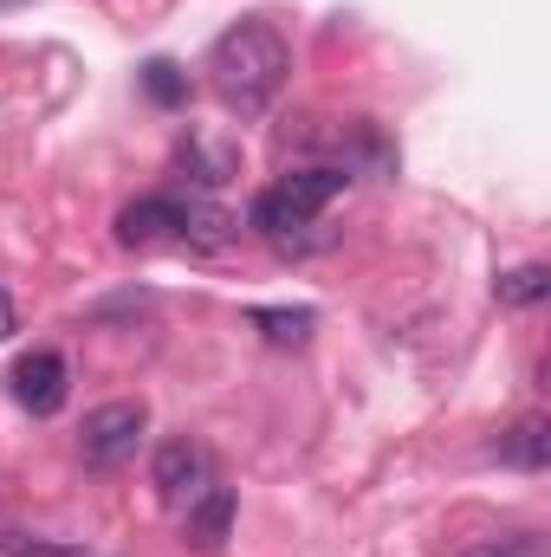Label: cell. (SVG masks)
Returning <instances> with one entry per match:
<instances>
[{
  "label": "cell",
  "instance_id": "e0dca14e",
  "mask_svg": "<svg viewBox=\"0 0 551 557\" xmlns=\"http://www.w3.org/2000/svg\"><path fill=\"white\" fill-rule=\"evenodd\" d=\"M0 7H7V0H0Z\"/></svg>",
  "mask_w": 551,
  "mask_h": 557
},
{
  "label": "cell",
  "instance_id": "7c38bea8",
  "mask_svg": "<svg viewBox=\"0 0 551 557\" xmlns=\"http://www.w3.org/2000/svg\"><path fill=\"white\" fill-rule=\"evenodd\" d=\"M500 460H513V467H526V473H539L551 460V428L539 416H526L506 441H500Z\"/></svg>",
  "mask_w": 551,
  "mask_h": 557
},
{
  "label": "cell",
  "instance_id": "52a82bcc",
  "mask_svg": "<svg viewBox=\"0 0 551 557\" xmlns=\"http://www.w3.org/2000/svg\"><path fill=\"white\" fill-rule=\"evenodd\" d=\"M228 532H234V493H228V486L195 493V499H188V512H182V539H188L195 552H221V545H228Z\"/></svg>",
  "mask_w": 551,
  "mask_h": 557
},
{
  "label": "cell",
  "instance_id": "277c9868",
  "mask_svg": "<svg viewBox=\"0 0 551 557\" xmlns=\"http://www.w3.org/2000/svg\"><path fill=\"white\" fill-rule=\"evenodd\" d=\"M7 389H13V403L26 409V416H59L65 409V396H72V376H65V357L59 350H26L13 370H7Z\"/></svg>",
  "mask_w": 551,
  "mask_h": 557
},
{
  "label": "cell",
  "instance_id": "8fae6325",
  "mask_svg": "<svg viewBox=\"0 0 551 557\" xmlns=\"http://www.w3.org/2000/svg\"><path fill=\"white\" fill-rule=\"evenodd\" d=\"M493 298L506 305V311H532V305H546L551 298V267H513V273H500L493 278Z\"/></svg>",
  "mask_w": 551,
  "mask_h": 557
},
{
  "label": "cell",
  "instance_id": "ba28073f",
  "mask_svg": "<svg viewBox=\"0 0 551 557\" xmlns=\"http://www.w3.org/2000/svg\"><path fill=\"white\" fill-rule=\"evenodd\" d=\"M162 234H175V201L169 195H143L118 214V240L124 247H156Z\"/></svg>",
  "mask_w": 551,
  "mask_h": 557
},
{
  "label": "cell",
  "instance_id": "9c48e42d",
  "mask_svg": "<svg viewBox=\"0 0 551 557\" xmlns=\"http://www.w3.org/2000/svg\"><path fill=\"white\" fill-rule=\"evenodd\" d=\"M175 162H182L201 188H221V182L241 175V149H234V143H208V137H188L175 149Z\"/></svg>",
  "mask_w": 551,
  "mask_h": 557
},
{
  "label": "cell",
  "instance_id": "3957f363",
  "mask_svg": "<svg viewBox=\"0 0 551 557\" xmlns=\"http://www.w3.org/2000/svg\"><path fill=\"white\" fill-rule=\"evenodd\" d=\"M143 428H149V409H143V403H105V409H91L85 428H78V454H85V467L111 473V467L137 460Z\"/></svg>",
  "mask_w": 551,
  "mask_h": 557
},
{
  "label": "cell",
  "instance_id": "4fadbf2b",
  "mask_svg": "<svg viewBox=\"0 0 551 557\" xmlns=\"http://www.w3.org/2000/svg\"><path fill=\"white\" fill-rule=\"evenodd\" d=\"M143 91H149L162 111H175V104L188 98V72H182L175 59H149V65H143Z\"/></svg>",
  "mask_w": 551,
  "mask_h": 557
},
{
  "label": "cell",
  "instance_id": "9a60e30c",
  "mask_svg": "<svg viewBox=\"0 0 551 557\" xmlns=\"http://www.w3.org/2000/svg\"><path fill=\"white\" fill-rule=\"evenodd\" d=\"M474 557H539V539H513V545H493V552H474Z\"/></svg>",
  "mask_w": 551,
  "mask_h": 557
},
{
  "label": "cell",
  "instance_id": "6da1fadb",
  "mask_svg": "<svg viewBox=\"0 0 551 557\" xmlns=\"http://www.w3.org/2000/svg\"><path fill=\"white\" fill-rule=\"evenodd\" d=\"M208 72H215V91L228 111L241 117H260L273 111V98L285 91V72H292V46L273 20H241L215 39L208 52Z\"/></svg>",
  "mask_w": 551,
  "mask_h": 557
},
{
  "label": "cell",
  "instance_id": "8992f818",
  "mask_svg": "<svg viewBox=\"0 0 551 557\" xmlns=\"http://www.w3.org/2000/svg\"><path fill=\"white\" fill-rule=\"evenodd\" d=\"M175 234H182L195 253H228V247H234V234H241V221H234L228 208H215V201L188 195V201H175Z\"/></svg>",
  "mask_w": 551,
  "mask_h": 557
},
{
  "label": "cell",
  "instance_id": "30bf717a",
  "mask_svg": "<svg viewBox=\"0 0 551 557\" xmlns=\"http://www.w3.org/2000/svg\"><path fill=\"white\" fill-rule=\"evenodd\" d=\"M247 324H254L273 350H298V344L311 337L318 311H305V305H254V311H247Z\"/></svg>",
  "mask_w": 551,
  "mask_h": 557
},
{
  "label": "cell",
  "instance_id": "5bb4252c",
  "mask_svg": "<svg viewBox=\"0 0 551 557\" xmlns=\"http://www.w3.org/2000/svg\"><path fill=\"white\" fill-rule=\"evenodd\" d=\"M0 557H78V545H52V539H26V532H0Z\"/></svg>",
  "mask_w": 551,
  "mask_h": 557
},
{
  "label": "cell",
  "instance_id": "7a4b0ae2",
  "mask_svg": "<svg viewBox=\"0 0 551 557\" xmlns=\"http://www.w3.org/2000/svg\"><path fill=\"white\" fill-rule=\"evenodd\" d=\"M344 182H351V169H344V162L292 169V175L273 182L267 195H254V227H260L279 253H285V240H292L298 227H311V221L331 208V195H344Z\"/></svg>",
  "mask_w": 551,
  "mask_h": 557
},
{
  "label": "cell",
  "instance_id": "5b68a950",
  "mask_svg": "<svg viewBox=\"0 0 551 557\" xmlns=\"http://www.w3.org/2000/svg\"><path fill=\"white\" fill-rule=\"evenodd\" d=\"M149 486H156L169 506H188L195 493H208V486H215V473H208V447H201V441H188V434L162 441V447H156V460H149Z\"/></svg>",
  "mask_w": 551,
  "mask_h": 557
},
{
  "label": "cell",
  "instance_id": "2e32d148",
  "mask_svg": "<svg viewBox=\"0 0 551 557\" xmlns=\"http://www.w3.org/2000/svg\"><path fill=\"white\" fill-rule=\"evenodd\" d=\"M13 331H20V311H13V298H7V292H0V344H7V337H13Z\"/></svg>",
  "mask_w": 551,
  "mask_h": 557
}]
</instances>
